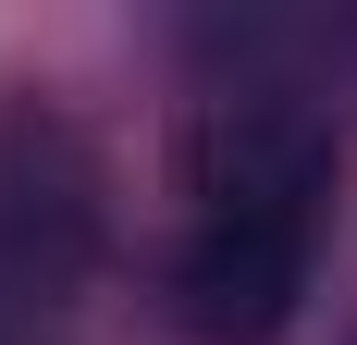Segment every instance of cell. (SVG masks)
Here are the masks:
<instances>
[{
  "mask_svg": "<svg viewBox=\"0 0 357 345\" xmlns=\"http://www.w3.org/2000/svg\"><path fill=\"white\" fill-rule=\"evenodd\" d=\"M333 111L308 87H222L185 124V247L173 333L185 345H284L308 309V259L333 222Z\"/></svg>",
  "mask_w": 357,
  "mask_h": 345,
  "instance_id": "1",
  "label": "cell"
},
{
  "mask_svg": "<svg viewBox=\"0 0 357 345\" xmlns=\"http://www.w3.org/2000/svg\"><path fill=\"white\" fill-rule=\"evenodd\" d=\"M99 247V172L74 148L62 111H13L0 124V284L13 296H62Z\"/></svg>",
  "mask_w": 357,
  "mask_h": 345,
  "instance_id": "2",
  "label": "cell"
}]
</instances>
